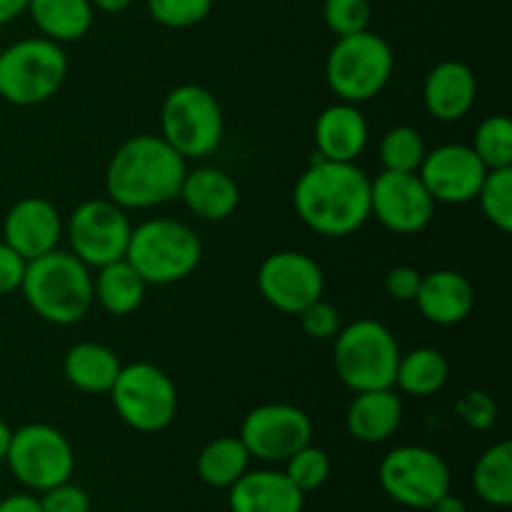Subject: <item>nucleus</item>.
I'll return each instance as SVG.
<instances>
[{"label":"nucleus","instance_id":"obj_39","mask_svg":"<svg viewBox=\"0 0 512 512\" xmlns=\"http://www.w3.org/2000/svg\"><path fill=\"white\" fill-rule=\"evenodd\" d=\"M420 280H423V275L418 270L410 268V265H398V268L385 275V293L393 300H400V303H413L415 295H418Z\"/></svg>","mask_w":512,"mask_h":512},{"label":"nucleus","instance_id":"obj_14","mask_svg":"<svg viewBox=\"0 0 512 512\" xmlns=\"http://www.w3.org/2000/svg\"><path fill=\"white\" fill-rule=\"evenodd\" d=\"M370 215L400 235L420 233L435 215V200L418 173L383 170L370 180Z\"/></svg>","mask_w":512,"mask_h":512},{"label":"nucleus","instance_id":"obj_21","mask_svg":"<svg viewBox=\"0 0 512 512\" xmlns=\"http://www.w3.org/2000/svg\"><path fill=\"white\" fill-rule=\"evenodd\" d=\"M233 512H303L305 493L280 470H248L230 485Z\"/></svg>","mask_w":512,"mask_h":512},{"label":"nucleus","instance_id":"obj_20","mask_svg":"<svg viewBox=\"0 0 512 512\" xmlns=\"http://www.w3.org/2000/svg\"><path fill=\"white\" fill-rule=\"evenodd\" d=\"M413 303L430 323L458 325L473 313L475 288L458 270H435L423 275Z\"/></svg>","mask_w":512,"mask_h":512},{"label":"nucleus","instance_id":"obj_2","mask_svg":"<svg viewBox=\"0 0 512 512\" xmlns=\"http://www.w3.org/2000/svg\"><path fill=\"white\" fill-rule=\"evenodd\" d=\"M185 173V158L163 135H135L110 158L105 190L120 208H155L178 198Z\"/></svg>","mask_w":512,"mask_h":512},{"label":"nucleus","instance_id":"obj_28","mask_svg":"<svg viewBox=\"0 0 512 512\" xmlns=\"http://www.w3.org/2000/svg\"><path fill=\"white\" fill-rule=\"evenodd\" d=\"M473 488L483 503L493 508L512 505V443L500 440L490 445L473 468Z\"/></svg>","mask_w":512,"mask_h":512},{"label":"nucleus","instance_id":"obj_35","mask_svg":"<svg viewBox=\"0 0 512 512\" xmlns=\"http://www.w3.org/2000/svg\"><path fill=\"white\" fill-rule=\"evenodd\" d=\"M148 10L155 23L180 30L208 18L213 0H148Z\"/></svg>","mask_w":512,"mask_h":512},{"label":"nucleus","instance_id":"obj_3","mask_svg":"<svg viewBox=\"0 0 512 512\" xmlns=\"http://www.w3.org/2000/svg\"><path fill=\"white\" fill-rule=\"evenodd\" d=\"M20 290L33 313L53 325L78 323L95 300L90 268L63 250H50L28 260Z\"/></svg>","mask_w":512,"mask_h":512},{"label":"nucleus","instance_id":"obj_17","mask_svg":"<svg viewBox=\"0 0 512 512\" xmlns=\"http://www.w3.org/2000/svg\"><path fill=\"white\" fill-rule=\"evenodd\" d=\"M63 235V220L55 205L45 198H23L8 210L3 220V243L25 260L58 248Z\"/></svg>","mask_w":512,"mask_h":512},{"label":"nucleus","instance_id":"obj_44","mask_svg":"<svg viewBox=\"0 0 512 512\" xmlns=\"http://www.w3.org/2000/svg\"><path fill=\"white\" fill-rule=\"evenodd\" d=\"M90 3H93L95 8L103 10V13H120V10L128 8L133 0H90Z\"/></svg>","mask_w":512,"mask_h":512},{"label":"nucleus","instance_id":"obj_25","mask_svg":"<svg viewBox=\"0 0 512 512\" xmlns=\"http://www.w3.org/2000/svg\"><path fill=\"white\" fill-rule=\"evenodd\" d=\"M145 288L148 283L125 258L98 268V275L93 278V298L110 315H130L138 310L145 298Z\"/></svg>","mask_w":512,"mask_h":512},{"label":"nucleus","instance_id":"obj_27","mask_svg":"<svg viewBox=\"0 0 512 512\" xmlns=\"http://www.w3.org/2000/svg\"><path fill=\"white\" fill-rule=\"evenodd\" d=\"M450 365L440 350L435 348H415L410 353H400L398 370H395V385L403 393L415 398H428L443 390L448 383Z\"/></svg>","mask_w":512,"mask_h":512},{"label":"nucleus","instance_id":"obj_43","mask_svg":"<svg viewBox=\"0 0 512 512\" xmlns=\"http://www.w3.org/2000/svg\"><path fill=\"white\" fill-rule=\"evenodd\" d=\"M430 512H468V505H465V500L458 498V495L445 493L443 498L435 500Z\"/></svg>","mask_w":512,"mask_h":512},{"label":"nucleus","instance_id":"obj_45","mask_svg":"<svg viewBox=\"0 0 512 512\" xmlns=\"http://www.w3.org/2000/svg\"><path fill=\"white\" fill-rule=\"evenodd\" d=\"M10 440H13V430L10 425L0 418V463H5V455H8Z\"/></svg>","mask_w":512,"mask_h":512},{"label":"nucleus","instance_id":"obj_8","mask_svg":"<svg viewBox=\"0 0 512 512\" xmlns=\"http://www.w3.org/2000/svg\"><path fill=\"white\" fill-rule=\"evenodd\" d=\"M160 130H163L160 135L185 160L205 158L223 140V108L203 85H178L165 95L160 108Z\"/></svg>","mask_w":512,"mask_h":512},{"label":"nucleus","instance_id":"obj_29","mask_svg":"<svg viewBox=\"0 0 512 512\" xmlns=\"http://www.w3.org/2000/svg\"><path fill=\"white\" fill-rule=\"evenodd\" d=\"M198 475L210 488H230L250 468V453L240 438H215L200 450Z\"/></svg>","mask_w":512,"mask_h":512},{"label":"nucleus","instance_id":"obj_36","mask_svg":"<svg viewBox=\"0 0 512 512\" xmlns=\"http://www.w3.org/2000/svg\"><path fill=\"white\" fill-rule=\"evenodd\" d=\"M458 418L473 430H490L498 423V403L485 390H468L455 405Z\"/></svg>","mask_w":512,"mask_h":512},{"label":"nucleus","instance_id":"obj_34","mask_svg":"<svg viewBox=\"0 0 512 512\" xmlns=\"http://www.w3.org/2000/svg\"><path fill=\"white\" fill-rule=\"evenodd\" d=\"M373 8L370 0H325L323 20L338 38L368 30Z\"/></svg>","mask_w":512,"mask_h":512},{"label":"nucleus","instance_id":"obj_5","mask_svg":"<svg viewBox=\"0 0 512 512\" xmlns=\"http://www.w3.org/2000/svg\"><path fill=\"white\" fill-rule=\"evenodd\" d=\"M398 360V340L378 320H355L335 335L333 368L343 385L355 393L395 388Z\"/></svg>","mask_w":512,"mask_h":512},{"label":"nucleus","instance_id":"obj_10","mask_svg":"<svg viewBox=\"0 0 512 512\" xmlns=\"http://www.w3.org/2000/svg\"><path fill=\"white\" fill-rule=\"evenodd\" d=\"M378 480L390 500L413 510H430L453 485L443 455L423 445H400L390 450L380 463Z\"/></svg>","mask_w":512,"mask_h":512},{"label":"nucleus","instance_id":"obj_42","mask_svg":"<svg viewBox=\"0 0 512 512\" xmlns=\"http://www.w3.org/2000/svg\"><path fill=\"white\" fill-rule=\"evenodd\" d=\"M30 0H0V25L10 23L28 10Z\"/></svg>","mask_w":512,"mask_h":512},{"label":"nucleus","instance_id":"obj_12","mask_svg":"<svg viewBox=\"0 0 512 512\" xmlns=\"http://www.w3.org/2000/svg\"><path fill=\"white\" fill-rule=\"evenodd\" d=\"M133 225L125 208L113 200H85L73 210L68 223V240L73 255L88 268H103L125 258Z\"/></svg>","mask_w":512,"mask_h":512},{"label":"nucleus","instance_id":"obj_16","mask_svg":"<svg viewBox=\"0 0 512 512\" xmlns=\"http://www.w3.org/2000/svg\"><path fill=\"white\" fill-rule=\"evenodd\" d=\"M418 175L435 203L463 205L478 198L488 168L470 145L448 143L425 153Z\"/></svg>","mask_w":512,"mask_h":512},{"label":"nucleus","instance_id":"obj_19","mask_svg":"<svg viewBox=\"0 0 512 512\" xmlns=\"http://www.w3.org/2000/svg\"><path fill=\"white\" fill-rule=\"evenodd\" d=\"M315 148L318 158L335 163H355L368 145V123L358 105L340 103L328 105L315 120Z\"/></svg>","mask_w":512,"mask_h":512},{"label":"nucleus","instance_id":"obj_7","mask_svg":"<svg viewBox=\"0 0 512 512\" xmlns=\"http://www.w3.org/2000/svg\"><path fill=\"white\" fill-rule=\"evenodd\" d=\"M68 75V58L60 43L25 38L0 50V98L30 108L53 98Z\"/></svg>","mask_w":512,"mask_h":512},{"label":"nucleus","instance_id":"obj_24","mask_svg":"<svg viewBox=\"0 0 512 512\" xmlns=\"http://www.w3.org/2000/svg\"><path fill=\"white\" fill-rule=\"evenodd\" d=\"M118 355L100 343H78L65 353L63 373L73 388L83 393H110L120 373Z\"/></svg>","mask_w":512,"mask_h":512},{"label":"nucleus","instance_id":"obj_22","mask_svg":"<svg viewBox=\"0 0 512 512\" xmlns=\"http://www.w3.org/2000/svg\"><path fill=\"white\" fill-rule=\"evenodd\" d=\"M403 420V400L393 393V388L363 390L355 393L348 405L345 428L360 443H385Z\"/></svg>","mask_w":512,"mask_h":512},{"label":"nucleus","instance_id":"obj_33","mask_svg":"<svg viewBox=\"0 0 512 512\" xmlns=\"http://www.w3.org/2000/svg\"><path fill=\"white\" fill-rule=\"evenodd\" d=\"M285 463H288L285 475L293 480V485L300 493H313V490L323 488L325 480L330 478V470H333L330 455L313 443L303 445V448H300L298 453L290 455Z\"/></svg>","mask_w":512,"mask_h":512},{"label":"nucleus","instance_id":"obj_15","mask_svg":"<svg viewBox=\"0 0 512 512\" xmlns=\"http://www.w3.org/2000/svg\"><path fill=\"white\" fill-rule=\"evenodd\" d=\"M258 288L275 310L298 315L310 303L323 298L325 275L310 255L298 250H280L268 255L260 265Z\"/></svg>","mask_w":512,"mask_h":512},{"label":"nucleus","instance_id":"obj_32","mask_svg":"<svg viewBox=\"0 0 512 512\" xmlns=\"http://www.w3.org/2000/svg\"><path fill=\"white\" fill-rule=\"evenodd\" d=\"M480 210L503 233L512 230V168L488 170L478 190Z\"/></svg>","mask_w":512,"mask_h":512},{"label":"nucleus","instance_id":"obj_38","mask_svg":"<svg viewBox=\"0 0 512 512\" xmlns=\"http://www.w3.org/2000/svg\"><path fill=\"white\" fill-rule=\"evenodd\" d=\"M43 512H90V495L80 485H73L70 480L45 490L40 498Z\"/></svg>","mask_w":512,"mask_h":512},{"label":"nucleus","instance_id":"obj_4","mask_svg":"<svg viewBox=\"0 0 512 512\" xmlns=\"http://www.w3.org/2000/svg\"><path fill=\"white\" fill-rule=\"evenodd\" d=\"M203 258V243L190 225L170 218H153L130 233L125 260L148 285H170L195 273Z\"/></svg>","mask_w":512,"mask_h":512},{"label":"nucleus","instance_id":"obj_37","mask_svg":"<svg viewBox=\"0 0 512 512\" xmlns=\"http://www.w3.org/2000/svg\"><path fill=\"white\" fill-rule=\"evenodd\" d=\"M300 328L313 340H333L340 330V313L323 298L300 310Z\"/></svg>","mask_w":512,"mask_h":512},{"label":"nucleus","instance_id":"obj_1","mask_svg":"<svg viewBox=\"0 0 512 512\" xmlns=\"http://www.w3.org/2000/svg\"><path fill=\"white\" fill-rule=\"evenodd\" d=\"M295 213L325 238H345L370 218V178L355 163L315 158L293 188Z\"/></svg>","mask_w":512,"mask_h":512},{"label":"nucleus","instance_id":"obj_26","mask_svg":"<svg viewBox=\"0 0 512 512\" xmlns=\"http://www.w3.org/2000/svg\"><path fill=\"white\" fill-rule=\"evenodd\" d=\"M28 13L43 38L55 43L80 40L93 25V3L90 0H30Z\"/></svg>","mask_w":512,"mask_h":512},{"label":"nucleus","instance_id":"obj_13","mask_svg":"<svg viewBox=\"0 0 512 512\" xmlns=\"http://www.w3.org/2000/svg\"><path fill=\"white\" fill-rule=\"evenodd\" d=\"M240 440L248 448L250 458L280 463L298 453L303 445L313 443V420L295 405H258L245 415Z\"/></svg>","mask_w":512,"mask_h":512},{"label":"nucleus","instance_id":"obj_41","mask_svg":"<svg viewBox=\"0 0 512 512\" xmlns=\"http://www.w3.org/2000/svg\"><path fill=\"white\" fill-rule=\"evenodd\" d=\"M0 512H43L40 500L28 493H13L0 500Z\"/></svg>","mask_w":512,"mask_h":512},{"label":"nucleus","instance_id":"obj_6","mask_svg":"<svg viewBox=\"0 0 512 512\" xmlns=\"http://www.w3.org/2000/svg\"><path fill=\"white\" fill-rule=\"evenodd\" d=\"M395 55L388 40L370 30L345 35L330 48L325 60V80L345 103H365L383 93L393 78Z\"/></svg>","mask_w":512,"mask_h":512},{"label":"nucleus","instance_id":"obj_18","mask_svg":"<svg viewBox=\"0 0 512 512\" xmlns=\"http://www.w3.org/2000/svg\"><path fill=\"white\" fill-rule=\"evenodd\" d=\"M478 98V80L470 65L460 60H443L428 73L423 83V103L433 118L443 123L463 120Z\"/></svg>","mask_w":512,"mask_h":512},{"label":"nucleus","instance_id":"obj_11","mask_svg":"<svg viewBox=\"0 0 512 512\" xmlns=\"http://www.w3.org/2000/svg\"><path fill=\"white\" fill-rule=\"evenodd\" d=\"M10 473L35 493L55 488L70 480L75 470L73 445L53 425L30 423L13 430L8 455H5Z\"/></svg>","mask_w":512,"mask_h":512},{"label":"nucleus","instance_id":"obj_31","mask_svg":"<svg viewBox=\"0 0 512 512\" xmlns=\"http://www.w3.org/2000/svg\"><path fill=\"white\" fill-rule=\"evenodd\" d=\"M475 150L488 170L512 168V123L508 115H490L475 130Z\"/></svg>","mask_w":512,"mask_h":512},{"label":"nucleus","instance_id":"obj_40","mask_svg":"<svg viewBox=\"0 0 512 512\" xmlns=\"http://www.w3.org/2000/svg\"><path fill=\"white\" fill-rule=\"evenodd\" d=\"M28 260L15 253L8 243H0V295H10L20 290Z\"/></svg>","mask_w":512,"mask_h":512},{"label":"nucleus","instance_id":"obj_9","mask_svg":"<svg viewBox=\"0 0 512 512\" xmlns=\"http://www.w3.org/2000/svg\"><path fill=\"white\" fill-rule=\"evenodd\" d=\"M115 413L138 433H160L178 413V390L168 373L153 363L123 365L110 388Z\"/></svg>","mask_w":512,"mask_h":512},{"label":"nucleus","instance_id":"obj_23","mask_svg":"<svg viewBox=\"0 0 512 512\" xmlns=\"http://www.w3.org/2000/svg\"><path fill=\"white\" fill-rule=\"evenodd\" d=\"M180 200L193 215L203 220H225L240 203L238 183L220 168L188 170L180 185Z\"/></svg>","mask_w":512,"mask_h":512},{"label":"nucleus","instance_id":"obj_30","mask_svg":"<svg viewBox=\"0 0 512 512\" xmlns=\"http://www.w3.org/2000/svg\"><path fill=\"white\" fill-rule=\"evenodd\" d=\"M380 160L385 170L395 173H418L420 163L425 158V140L410 125H395L380 140Z\"/></svg>","mask_w":512,"mask_h":512}]
</instances>
